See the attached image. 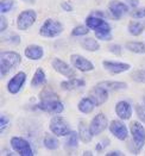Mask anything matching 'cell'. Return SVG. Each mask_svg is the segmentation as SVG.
I'll return each instance as SVG.
<instances>
[{
  "label": "cell",
  "instance_id": "obj_41",
  "mask_svg": "<svg viewBox=\"0 0 145 156\" xmlns=\"http://www.w3.org/2000/svg\"><path fill=\"white\" fill-rule=\"evenodd\" d=\"M107 156H121L123 154L120 153V151H111V153H108V154H106Z\"/></svg>",
  "mask_w": 145,
  "mask_h": 156
},
{
  "label": "cell",
  "instance_id": "obj_32",
  "mask_svg": "<svg viewBox=\"0 0 145 156\" xmlns=\"http://www.w3.org/2000/svg\"><path fill=\"white\" fill-rule=\"evenodd\" d=\"M40 100H53V99H58V95L56 93H54L53 91L44 90L40 94Z\"/></svg>",
  "mask_w": 145,
  "mask_h": 156
},
{
  "label": "cell",
  "instance_id": "obj_31",
  "mask_svg": "<svg viewBox=\"0 0 145 156\" xmlns=\"http://www.w3.org/2000/svg\"><path fill=\"white\" fill-rule=\"evenodd\" d=\"M88 29H89L88 26L79 25V26H76V27H74V29H73L71 35H73V36H85V35H87V34L89 32V30H88Z\"/></svg>",
  "mask_w": 145,
  "mask_h": 156
},
{
  "label": "cell",
  "instance_id": "obj_8",
  "mask_svg": "<svg viewBox=\"0 0 145 156\" xmlns=\"http://www.w3.org/2000/svg\"><path fill=\"white\" fill-rule=\"evenodd\" d=\"M108 126V120L104 113H98L95 117L92 119L89 129L92 132L93 136H98L100 135L102 131H105V129Z\"/></svg>",
  "mask_w": 145,
  "mask_h": 156
},
{
  "label": "cell",
  "instance_id": "obj_25",
  "mask_svg": "<svg viewBox=\"0 0 145 156\" xmlns=\"http://www.w3.org/2000/svg\"><path fill=\"white\" fill-rule=\"evenodd\" d=\"M43 144L47 149L49 150H56L58 148V141L57 138L54 136V135H50V133H47L44 136V140H43Z\"/></svg>",
  "mask_w": 145,
  "mask_h": 156
},
{
  "label": "cell",
  "instance_id": "obj_33",
  "mask_svg": "<svg viewBox=\"0 0 145 156\" xmlns=\"http://www.w3.org/2000/svg\"><path fill=\"white\" fill-rule=\"evenodd\" d=\"M95 37L101 41H111L112 39V34L111 31H98L95 32Z\"/></svg>",
  "mask_w": 145,
  "mask_h": 156
},
{
  "label": "cell",
  "instance_id": "obj_4",
  "mask_svg": "<svg viewBox=\"0 0 145 156\" xmlns=\"http://www.w3.org/2000/svg\"><path fill=\"white\" fill-rule=\"evenodd\" d=\"M130 130H131L132 140L136 147V150L139 151L140 149H143L145 144V128L142 125V123L133 120L130 124Z\"/></svg>",
  "mask_w": 145,
  "mask_h": 156
},
{
  "label": "cell",
  "instance_id": "obj_16",
  "mask_svg": "<svg viewBox=\"0 0 145 156\" xmlns=\"http://www.w3.org/2000/svg\"><path fill=\"white\" fill-rule=\"evenodd\" d=\"M89 98H92V100L95 103L96 106L105 104L108 99V91H106L105 88L100 87L96 85V87H94L92 91L89 92Z\"/></svg>",
  "mask_w": 145,
  "mask_h": 156
},
{
  "label": "cell",
  "instance_id": "obj_39",
  "mask_svg": "<svg viewBox=\"0 0 145 156\" xmlns=\"http://www.w3.org/2000/svg\"><path fill=\"white\" fill-rule=\"evenodd\" d=\"M61 6H62V9H63V10H66V11H68V12H71V11H73V7H71L68 2H62V4H61Z\"/></svg>",
  "mask_w": 145,
  "mask_h": 156
},
{
  "label": "cell",
  "instance_id": "obj_18",
  "mask_svg": "<svg viewBox=\"0 0 145 156\" xmlns=\"http://www.w3.org/2000/svg\"><path fill=\"white\" fill-rule=\"evenodd\" d=\"M25 56L30 60H40L44 55V50L43 48L40 45H36V44H32V45H29L25 48Z\"/></svg>",
  "mask_w": 145,
  "mask_h": 156
},
{
  "label": "cell",
  "instance_id": "obj_23",
  "mask_svg": "<svg viewBox=\"0 0 145 156\" xmlns=\"http://www.w3.org/2000/svg\"><path fill=\"white\" fill-rule=\"evenodd\" d=\"M145 29V22H130L129 32L132 36H139Z\"/></svg>",
  "mask_w": 145,
  "mask_h": 156
},
{
  "label": "cell",
  "instance_id": "obj_10",
  "mask_svg": "<svg viewBox=\"0 0 145 156\" xmlns=\"http://www.w3.org/2000/svg\"><path fill=\"white\" fill-rule=\"evenodd\" d=\"M86 25L89 29L94 30L95 32L98 31H111V25L99 17L96 16H89L86 18Z\"/></svg>",
  "mask_w": 145,
  "mask_h": 156
},
{
  "label": "cell",
  "instance_id": "obj_24",
  "mask_svg": "<svg viewBox=\"0 0 145 156\" xmlns=\"http://www.w3.org/2000/svg\"><path fill=\"white\" fill-rule=\"evenodd\" d=\"M47 81V76H45V73L43 72L42 68H38L33 75V78L31 80V86L32 87H37V86H40L43 83H45Z\"/></svg>",
  "mask_w": 145,
  "mask_h": 156
},
{
  "label": "cell",
  "instance_id": "obj_20",
  "mask_svg": "<svg viewBox=\"0 0 145 156\" xmlns=\"http://www.w3.org/2000/svg\"><path fill=\"white\" fill-rule=\"evenodd\" d=\"M95 107H96V105H95V103L92 100V98H89V97L81 99L79 101V104H78L79 111L82 112V113H85V115H88V113L93 112V110H94Z\"/></svg>",
  "mask_w": 145,
  "mask_h": 156
},
{
  "label": "cell",
  "instance_id": "obj_37",
  "mask_svg": "<svg viewBox=\"0 0 145 156\" xmlns=\"http://www.w3.org/2000/svg\"><path fill=\"white\" fill-rule=\"evenodd\" d=\"M108 50H109L111 52H113V54H116V55H121L123 48H121L119 44H113V45H109Z\"/></svg>",
  "mask_w": 145,
  "mask_h": 156
},
{
  "label": "cell",
  "instance_id": "obj_29",
  "mask_svg": "<svg viewBox=\"0 0 145 156\" xmlns=\"http://www.w3.org/2000/svg\"><path fill=\"white\" fill-rule=\"evenodd\" d=\"M13 5H14L13 0H1L0 1V12H1V14L11 11L12 7H13Z\"/></svg>",
  "mask_w": 145,
  "mask_h": 156
},
{
  "label": "cell",
  "instance_id": "obj_5",
  "mask_svg": "<svg viewBox=\"0 0 145 156\" xmlns=\"http://www.w3.org/2000/svg\"><path fill=\"white\" fill-rule=\"evenodd\" d=\"M37 18V13L33 10H25L23 12H20V14L17 18V27L19 30L25 31L29 27L33 25V23L36 22Z\"/></svg>",
  "mask_w": 145,
  "mask_h": 156
},
{
  "label": "cell",
  "instance_id": "obj_30",
  "mask_svg": "<svg viewBox=\"0 0 145 156\" xmlns=\"http://www.w3.org/2000/svg\"><path fill=\"white\" fill-rule=\"evenodd\" d=\"M132 80H134L136 82L139 83H145V70L144 69H139V70H134L131 74Z\"/></svg>",
  "mask_w": 145,
  "mask_h": 156
},
{
  "label": "cell",
  "instance_id": "obj_42",
  "mask_svg": "<svg viewBox=\"0 0 145 156\" xmlns=\"http://www.w3.org/2000/svg\"><path fill=\"white\" fill-rule=\"evenodd\" d=\"M83 155H92V153H91V151H85Z\"/></svg>",
  "mask_w": 145,
  "mask_h": 156
},
{
  "label": "cell",
  "instance_id": "obj_28",
  "mask_svg": "<svg viewBox=\"0 0 145 156\" xmlns=\"http://www.w3.org/2000/svg\"><path fill=\"white\" fill-rule=\"evenodd\" d=\"M82 47L88 50V51H96L100 48V44L98 43V41L94 38H86L82 42Z\"/></svg>",
  "mask_w": 145,
  "mask_h": 156
},
{
  "label": "cell",
  "instance_id": "obj_19",
  "mask_svg": "<svg viewBox=\"0 0 145 156\" xmlns=\"http://www.w3.org/2000/svg\"><path fill=\"white\" fill-rule=\"evenodd\" d=\"M98 86L105 88L106 91H120L127 88V83L121 81H101L98 83Z\"/></svg>",
  "mask_w": 145,
  "mask_h": 156
},
{
  "label": "cell",
  "instance_id": "obj_12",
  "mask_svg": "<svg viewBox=\"0 0 145 156\" xmlns=\"http://www.w3.org/2000/svg\"><path fill=\"white\" fill-rule=\"evenodd\" d=\"M108 10L112 14V17L114 19H120L123 16H125L129 12V7L126 4H124L123 1L119 0H112L108 4Z\"/></svg>",
  "mask_w": 145,
  "mask_h": 156
},
{
  "label": "cell",
  "instance_id": "obj_3",
  "mask_svg": "<svg viewBox=\"0 0 145 156\" xmlns=\"http://www.w3.org/2000/svg\"><path fill=\"white\" fill-rule=\"evenodd\" d=\"M63 31V26L58 20L55 19H47L44 22V24L40 26V34L43 37H48V38H54L56 36H58L61 32Z\"/></svg>",
  "mask_w": 145,
  "mask_h": 156
},
{
  "label": "cell",
  "instance_id": "obj_1",
  "mask_svg": "<svg viewBox=\"0 0 145 156\" xmlns=\"http://www.w3.org/2000/svg\"><path fill=\"white\" fill-rule=\"evenodd\" d=\"M20 55L16 51H2L0 55V72L1 75L5 76L10 73L11 69L20 63Z\"/></svg>",
  "mask_w": 145,
  "mask_h": 156
},
{
  "label": "cell",
  "instance_id": "obj_35",
  "mask_svg": "<svg viewBox=\"0 0 145 156\" xmlns=\"http://www.w3.org/2000/svg\"><path fill=\"white\" fill-rule=\"evenodd\" d=\"M9 124H10V119L6 117L5 115H1L0 116V131L4 132L5 128L9 126Z\"/></svg>",
  "mask_w": 145,
  "mask_h": 156
},
{
  "label": "cell",
  "instance_id": "obj_11",
  "mask_svg": "<svg viewBox=\"0 0 145 156\" xmlns=\"http://www.w3.org/2000/svg\"><path fill=\"white\" fill-rule=\"evenodd\" d=\"M51 66H53V68L56 70V72H58L61 75H63V76H66V78H75V70L70 67V66L66 63L64 61H62V60H60V58H54L53 61H51Z\"/></svg>",
  "mask_w": 145,
  "mask_h": 156
},
{
  "label": "cell",
  "instance_id": "obj_7",
  "mask_svg": "<svg viewBox=\"0 0 145 156\" xmlns=\"http://www.w3.org/2000/svg\"><path fill=\"white\" fill-rule=\"evenodd\" d=\"M37 107L42 110V111H45V112H49V113H54V115H58L61 113L63 110H64V106L63 104L58 100V99H53V100H40Z\"/></svg>",
  "mask_w": 145,
  "mask_h": 156
},
{
  "label": "cell",
  "instance_id": "obj_27",
  "mask_svg": "<svg viewBox=\"0 0 145 156\" xmlns=\"http://www.w3.org/2000/svg\"><path fill=\"white\" fill-rule=\"evenodd\" d=\"M67 137H68L66 143L67 148H69V149H76L78 145H79V138H80L79 132H75V131L71 130V132Z\"/></svg>",
  "mask_w": 145,
  "mask_h": 156
},
{
  "label": "cell",
  "instance_id": "obj_9",
  "mask_svg": "<svg viewBox=\"0 0 145 156\" xmlns=\"http://www.w3.org/2000/svg\"><path fill=\"white\" fill-rule=\"evenodd\" d=\"M108 128H109L111 133L120 141H125L129 136V131H127L126 125L120 120H112L111 124L108 125Z\"/></svg>",
  "mask_w": 145,
  "mask_h": 156
},
{
  "label": "cell",
  "instance_id": "obj_22",
  "mask_svg": "<svg viewBox=\"0 0 145 156\" xmlns=\"http://www.w3.org/2000/svg\"><path fill=\"white\" fill-rule=\"evenodd\" d=\"M79 136H80V140L83 143H89L93 138V135L92 132H91L89 126H87L83 122H80L79 124Z\"/></svg>",
  "mask_w": 145,
  "mask_h": 156
},
{
  "label": "cell",
  "instance_id": "obj_15",
  "mask_svg": "<svg viewBox=\"0 0 145 156\" xmlns=\"http://www.w3.org/2000/svg\"><path fill=\"white\" fill-rule=\"evenodd\" d=\"M102 66L107 72H109L111 74H120L124 72H127L131 66L129 63H124V62H114V61H104Z\"/></svg>",
  "mask_w": 145,
  "mask_h": 156
},
{
  "label": "cell",
  "instance_id": "obj_36",
  "mask_svg": "<svg viewBox=\"0 0 145 156\" xmlns=\"http://www.w3.org/2000/svg\"><path fill=\"white\" fill-rule=\"evenodd\" d=\"M132 17L134 19H142L145 17V7H142V9H138L136 11L132 12Z\"/></svg>",
  "mask_w": 145,
  "mask_h": 156
},
{
  "label": "cell",
  "instance_id": "obj_6",
  "mask_svg": "<svg viewBox=\"0 0 145 156\" xmlns=\"http://www.w3.org/2000/svg\"><path fill=\"white\" fill-rule=\"evenodd\" d=\"M11 147L16 153H18V155L20 156H32L33 151L30 143L26 140L22 138V137H12L11 138Z\"/></svg>",
  "mask_w": 145,
  "mask_h": 156
},
{
  "label": "cell",
  "instance_id": "obj_14",
  "mask_svg": "<svg viewBox=\"0 0 145 156\" xmlns=\"http://www.w3.org/2000/svg\"><path fill=\"white\" fill-rule=\"evenodd\" d=\"M70 61H71L73 66L75 68H78L79 70H81V72H91V70L94 69V65L89 60L85 58L83 56L78 55V54L71 55L70 56Z\"/></svg>",
  "mask_w": 145,
  "mask_h": 156
},
{
  "label": "cell",
  "instance_id": "obj_17",
  "mask_svg": "<svg viewBox=\"0 0 145 156\" xmlns=\"http://www.w3.org/2000/svg\"><path fill=\"white\" fill-rule=\"evenodd\" d=\"M116 113L120 119L123 120H126V119H130V117L132 116V107L131 105L129 104L127 101L125 100H121L118 101L116 105Z\"/></svg>",
  "mask_w": 145,
  "mask_h": 156
},
{
  "label": "cell",
  "instance_id": "obj_21",
  "mask_svg": "<svg viewBox=\"0 0 145 156\" xmlns=\"http://www.w3.org/2000/svg\"><path fill=\"white\" fill-rule=\"evenodd\" d=\"M85 85H86L85 80H81L78 78H70L68 81L61 82V87L66 91H73V90H76L80 87H83Z\"/></svg>",
  "mask_w": 145,
  "mask_h": 156
},
{
  "label": "cell",
  "instance_id": "obj_13",
  "mask_svg": "<svg viewBox=\"0 0 145 156\" xmlns=\"http://www.w3.org/2000/svg\"><path fill=\"white\" fill-rule=\"evenodd\" d=\"M25 80H26V74L24 72L17 73L13 78L9 81V83H7V91L10 92L11 94H17L18 92L20 91V88L23 87Z\"/></svg>",
  "mask_w": 145,
  "mask_h": 156
},
{
  "label": "cell",
  "instance_id": "obj_40",
  "mask_svg": "<svg viewBox=\"0 0 145 156\" xmlns=\"http://www.w3.org/2000/svg\"><path fill=\"white\" fill-rule=\"evenodd\" d=\"M127 1H129L130 6H132V7H137L139 5V1L138 0H127Z\"/></svg>",
  "mask_w": 145,
  "mask_h": 156
},
{
  "label": "cell",
  "instance_id": "obj_34",
  "mask_svg": "<svg viewBox=\"0 0 145 156\" xmlns=\"http://www.w3.org/2000/svg\"><path fill=\"white\" fill-rule=\"evenodd\" d=\"M136 113L143 123H145V105H136Z\"/></svg>",
  "mask_w": 145,
  "mask_h": 156
},
{
  "label": "cell",
  "instance_id": "obj_2",
  "mask_svg": "<svg viewBox=\"0 0 145 156\" xmlns=\"http://www.w3.org/2000/svg\"><path fill=\"white\" fill-rule=\"evenodd\" d=\"M49 128H50V131L53 132L54 135H56L58 137L68 136L71 132L69 123L63 117H61V116H55V117L51 118Z\"/></svg>",
  "mask_w": 145,
  "mask_h": 156
},
{
  "label": "cell",
  "instance_id": "obj_38",
  "mask_svg": "<svg viewBox=\"0 0 145 156\" xmlns=\"http://www.w3.org/2000/svg\"><path fill=\"white\" fill-rule=\"evenodd\" d=\"M0 23H1L0 30H1V32H4V31L6 30V18L4 17V14H1V18H0Z\"/></svg>",
  "mask_w": 145,
  "mask_h": 156
},
{
  "label": "cell",
  "instance_id": "obj_43",
  "mask_svg": "<svg viewBox=\"0 0 145 156\" xmlns=\"http://www.w3.org/2000/svg\"><path fill=\"white\" fill-rule=\"evenodd\" d=\"M144 104H145V97H144Z\"/></svg>",
  "mask_w": 145,
  "mask_h": 156
},
{
  "label": "cell",
  "instance_id": "obj_26",
  "mask_svg": "<svg viewBox=\"0 0 145 156\" xmlns=\"http://www.w3.org/2000/svg\"><path fill=\"white\" fill-rule=\"evenodd\" d=\"M126 49L136 54H145V44L142 42H127Z\"/></svg>",
  "mask_w": 145,
  "mask_h": 156
}]
</instances>
